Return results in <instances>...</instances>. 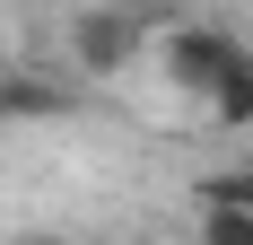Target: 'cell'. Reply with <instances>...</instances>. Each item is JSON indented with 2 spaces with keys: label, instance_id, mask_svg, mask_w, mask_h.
<instances>
[{
  "label": "cell",
  "instance_id": "6da1fadb",
  "mask_svg": "<svg viewBox=\"0 0 253 245\" xmlns=\"http://www.w3.org/2000/svg\"><path fill=\"white\" fill-rule=\"evenodd\" d=\"M157 61H166V79H175L183 97H218V79L245 61V44H236L227 26H201V18H166L157 26Z\"/></svg>",
  "mask_w": 253,
  "mask_h": 245
},
{
  "label": "cell",
  "instance_id": "7a4b0ae2",
  "mask_svg": "<svg viewBox=\"0 0 253 245\" xmlns=\"http://www.w3.org/2000/svg\"><path fill=\"white\" fill-rule=\"evenodd\" d=\"M61 44H70V70L105 79V70H131V53L149 44V18L140 9H79L61 26Z\"/></svg>",
  "mask_w": 253,
  "mask_h": 245
},
{
  "label": "cell",
  "instance_id": "3957f363",
  "mask_svg": "<svg viewBox=\"0 0 253 245\" xmlns=\"http://www.w3.org/2000/svg\"><path fill=\"white\" fill-rule=\"evenodd\" d=\"M79 105L70 79H44V70H9L0 79V122H61Z\"/></svg>",
  "mask_w": 253,
  "mask_h": 245
},
{
  "label": "cell",
  "instance_id": "277c9868",
  "mask_svg": "<svg viewBox=\"0 0 253 245\" xmlns=\"http://www.w3.org/2000/svg\"><path fill=\"white\" fill-rule=\"evenodd\" d=\"M210 122H218V131H253V44H245V61L218 79V97H210Z\"/></svg>",
  "mask_w": 253,
  "mask_h": 245
},
{
  "label": "cell",
  "instance_id": "5b68a950",
  "mask_svg": "<svg viewBox=\"0 0 253 245\" xmlns=\"http://www.w3.org/2000/svg\"><path fill=\"white\" fill-rule=\"evenodd\" d=\"M201 210H253V167H227V175H201L192 184Z\"/></svg>",
  "mask_w": 253,
  "mask_h": 245
},
{
  "label": "cell",
  "instance_id": "8992f818",
  "mask_svg": "<svg viewBox=\"0 0 253 245\" xmlns=\"http://www.w3.org/2000/svg\"><path fill=\"white\" fill-rule=\"evenodd\" d=\"M201 245H253V210H201Z\"/></svg>",
  "mask_w": 253,
  "mask_h": 245
},
{
  "label": "cell",
  "instance_id": "52a82bcc",
  "mask_svg": "<svg viewBox=\"0 0 253 245\" xmlns=\"http://www.w3.org/2000/svg\"><path fill=\"white\" fill-rule=\"evenodd\" d=\"M18 245H70V237H18Z\"/></svg>",
  "mask_w": 253,
  "mask_h": 245
},
{
  "label": "cell",
  "instance_id": "ba28073f",
  "mask_svg": "<svg viewBox=\"0 0 253 245\" xmlns=\"http://www.w3.org/2000/svg\"><path fill=\"white\" fill-rule=\"evenodd\" d=\"M0 79H9V53H0Z\"/></svg>",
  "mask_w": 253,
  "mask_h": 245
},
{
  "label": "cell",
  "instance_id": "9c48e42d",
  "mask_svg": "<svg viewBox=\"0 0 253 245\" xmlns=\"http://www.w3.org/2000/svg\"><path fill=\"white\" fill-rule=\"evenodd\" d=\"M131 245H157V237H131Z\"/></svg>",
  "mask_w": 253,
  "mask_h": 245
}]
</instances>
